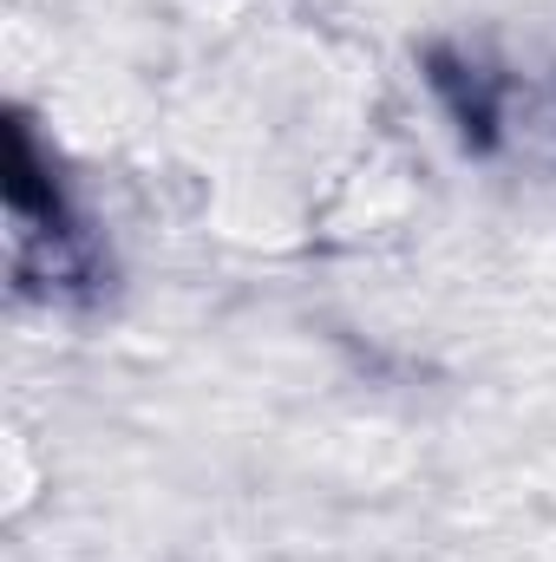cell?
I'll return each instance as SVG.
<instances>
[{
  "mask_svg": "<svg viewBox=\"0 0 556 562\" xmlns=\"http://www.w3.org/2000/svg\"><path fill=\"white\" fill-rule=\"evenodd\" d=\"M7 236H13V281L46 307H86L112 288V256L92 223L73 210L59 170L40 164V138L26 119L7 125Z\"/></svg>",
  "mask_w": 556,
  "mask_h": 562,
  "instance_id": "cell-1",
  "label": "cell"
}]
</instances>
